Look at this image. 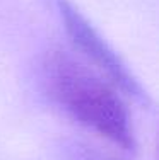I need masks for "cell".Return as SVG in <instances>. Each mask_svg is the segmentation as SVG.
Segmentation results:
<instances>
[{"label": "cell", "mask_w": 159, "mask_h": 160, "mask_svg": "<svg viewBox=\"0 0 159 160\" xmlns=\"http://www.w3.org/2000/svg\"><path fill=\"white\" fill-rule=\"evenodd\" d=\"M58 12L72 44L87 58V62L96 67L101 75H104V78L116 89L137 101H146L147 96L139 80L132 75L113 48L101 38V34L93 28V24L81 14V10L69 0H58Z\"/></svg>", "instance_id": "cell-2"}, {"label": "cell", "mask_w": 159, "mask_h": 160, "mask_svg": "<svg viewBox=\"0 0 159 160\" xmlns=\"http://www.w3.org/2000/svg\"><path fill=\"white\" fill-rule=\"evenodd\" d=\"M50 96L77 123L123 150H134L130 118L116 87L65 51H50L43 62Z\"/></svg>", "instance_id": "cell-1"}]
</instances>
